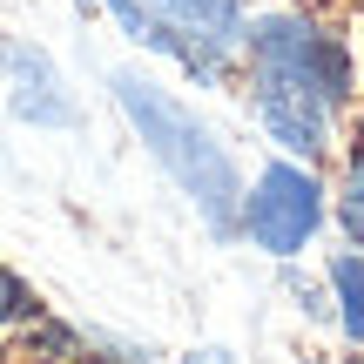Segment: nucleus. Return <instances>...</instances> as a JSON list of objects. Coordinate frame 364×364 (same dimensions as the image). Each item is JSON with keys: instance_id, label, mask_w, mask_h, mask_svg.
<instances>
[{"instance_id": "nucleus-8", "label": "nucleus", "mask_w": 364, "mask_h": 364, "mask_svg": "<svg viewBox=\"0 0 364 364\" xmlns=\"http://www.w3.org/2000/svg\"><path fill=\"white\" fill-rule=\"evenodd\" d=\"M21 311H27V284L14 270H0V324H14Z\"/></svg>"}, {"instance_id": "nucleus-6", "label": "nucleus", "mask_w": 364, "mask_h": 364, "mask_svg": "<svg viewBox=\"0 0 364 364\" xmlns=\"http://www.w3.org/2000/svg\"><path fill=\"white\" fill-rule=\"evenodd\" d=\"M331 284H338V304H344V331L364 344V257H338Z\"/></svg>"}, {"instance_id": "nucleus-5", "label": "nucleus", "mask_w": 364, "mask_h": 364, "mask_svg": "<svg viewBox=\"0 0 364 364\" xmlns=\"http://www.w3.org/2000/svg\"><path fill=\"white\" fill-rule=\"evenodd\" d=\"M162 14H169V27L189 34V48L203 54L209 68H216L223 48H236V34H243V14H236V0H156Z\"/></svg>"}, {"instance_id": "nucleus-7", "label": "nucleus", "mask_w": 364, "mask_h": 364, "mask_svg": "<svg viewBox=\"0 0 364 364\" xmlns=\"http://www.w3.org/2000/svg\"><path fill=\"white\" fill-rule=\"evenodd\" d=\"M338 209H344V230L364 243V156L351 162V176H344V203H338Z\"/></svg>"}, {"instance_id": "nucleus-3", "label": "nucleus", "mask_w": 364, "mask_h": 364, "mask_svg": "<svg viewBox=\"0 0 364 364\" xmlns=\"http://www.w3.org/2000/svg\"><path fill=\"white\" fill-rule=\"evenodd\" d=\"M317 223H324V189L304 169H290V162H270L257 176V189L243 196V230L270 257H297L317 236Z\"/></svg>"}, {"instance_id": "nucleus-1", "label": "nucleus", "mask_w": 364, "mask_h": 364, "mask_svg": "<svg viewBox=\"0 0 364 364\" xmlns=\"http://www.w3.org/2000/svg\"><path fill=\"white\" fill-rule=\"evenodd\" d=\"M250 61H257V115L297 156H324L331 149V108L351 88V61L338 41H324L311 21H270L250 27Z\"/></svg>"}, {"instance_id": "nucleus-9", "label": "nucleus", "mask_w": 364, "mask_h": 364, "mask_svg": "<svg viewBox=\"0 0 364 364\" xmlns=\"http://www.w3.org/2000/svg\"><path fill=\"white\" fill-rule=\"evenodd\" d=\"M7 48H14V41H7V34H0V68H7Z\"/></svg>"}, {"instance_id": "nucleus-4", "label": "nucleus", "mask_w": 364, "mask_h": 364, "mask_svg": "<svg viewBox=\"0 0 364 364\" xmlns=\"http://www.w3.org/2000/svg\"><path fill=\"white\" fill-rule=\"evenodd\" d=\"M7 108L21 122H34V129H68L75 122V102H68L61 75H54V61L41 48H7Z\"/></svg>"}, {"instance_id": "nucleus-2", "label": "nucleus", "mask_w": 364, "mask_h": 364, "mask_svg": "<svg viewBox=\"0 0 364 364\" xmlns=\"http://www.w3.org/2000/svg\"><path fill=\"white\" fill-rule=\"evenodd\" d=\"M115 102H122V115L135 122V135L149 142V156L196 196L209 230L230 236L236 223H243V182H236L230 149H223L169 88H156V81H142V75H115Z\"/></svg>"}]
</instances>
